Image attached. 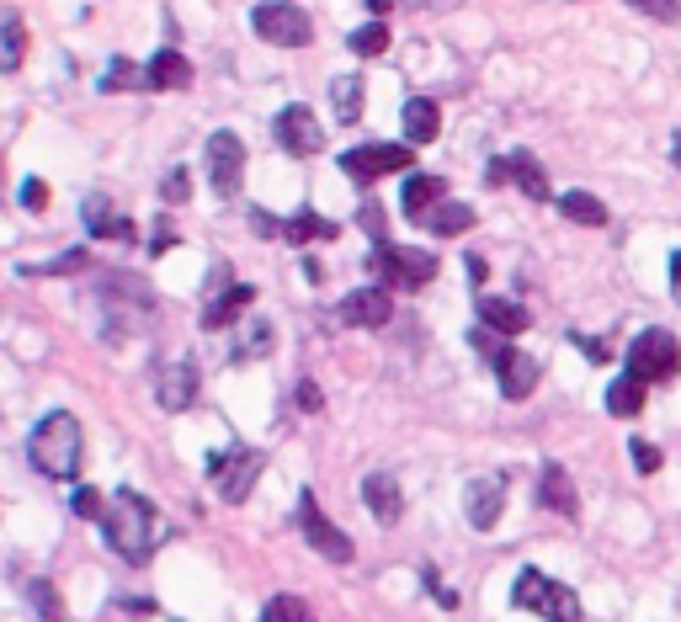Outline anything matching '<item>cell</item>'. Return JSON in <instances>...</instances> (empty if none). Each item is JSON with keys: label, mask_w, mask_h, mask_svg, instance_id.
I'll list each match as a JSON object with an SVG mask.
<instances>
[{"label": "cell", "mask_w": 681, "mask_h": 622, "mask_svg": "<svg viewBox=\"0 0 681 622\" xmlns=\"http://www.w3.org/2000/svg\"><path fill=\"white\" fill-rule=\"evenodd\" d=\"M463 505H468V526L490 532V526L501 522V511H506V478H474Z\"/></svg>", "instance_id": "e0dca14e"}, {"label": "cell", "mask_w": 681, "mask_h": 622, "mask_svg": "<svg viewBox=\"0 0 681 622\" xmlns=\"http://www.w3.org/2000/svg\"><path fill=\"white\" fill-rule=\"evenodd\" d=\"M352 53H363V59H378V53H389V27L384 22H363L352 38H346Z\"/></svg>", "instance_id": "1f68e13d"}, {"label": "cell", "mask_w": 681, "mask_h": 622, "mask_svg": "<svg viewBox=\"0 0 681 622\" xmlns=\"http://www.w3.org/2000/svg\"><path fill=\"white\" fill-rule=\"evenodd\" d=\"M389 319H394L389 287H357V293L340 298V325H352V330H384Z\"/></svg>", "instance_id": "4fadbf2b"}, {"label": "cell", "mask_w": 681, "mask_h": 622, "mask_svg": "<svg viewBox=\"0 0 681 622\" xmlns=\"http://www.w3.org/2000/svg\"><path fill=\"white\" fill-rule=\"evenodd\" d=\"M373 271L394 287H426L437 277V256L415 245H373Z\"/></svg>", "instance_id": "8992f818"}, {"label": "cell", "mask_w": 681, "mask_h": 622, "mask_svg": "<svg viewBox=\"0 0 681 622\" xmlns=\"http://www.w3.org/2000/svg\"><path fill=\"white\" fill-rule=\"evenodd\" d=\"M671 160H677V170H681V134H677V144H671Z\"/></svg>", "instance_id": "c3c4849f"}, {"label": "cell", "mask_w": 681, "mask_h": 622, "mask_svg": "<svg viewBox=\"0 0 681 622\" xmlns=\"http://www.w3.org/2000/svg\"><path fill=\"white\" fill-rule=\"evenodd\" d=\"M363 501H367V511H373L384 526L399 522V505H405V501H399V484H394L389 474H367L363 478Z\"/></svg>", "instance_id": "484cf974"}, {"label": "cell", "mask_w": 681, "mask_h": 622, "mask_svg": "<svg viewBox=\"0 0 681 622\" xmlns=\"http://www.w3.org/2000/svg\"><path fill=\"white\" fill-rule=\"evenodd\" d=\"M27 457H32V468L49 478H75L80 474V463H86V436H80V421H75L70 409H53L43 415L32 436H27Z\"/></svg>", "instance_id": "6da1fadb"}, {"label": "cell", "mask_w": 681, "mask_h": 622, "mask_svg": "<svg viewBox=\"0 0 681 622\" xmlns=\"http://www.w3.org/2000/svg\"><path fill=\"white\" fill-rule=\"evenodd\" d=\"M426 591H432V601H437V606H447V612H453V606H458V596H453V591H447V585H442L437 574H426Z\"/></svg>", "instance_id": "ee69618b"}, {"label": "cell", "mask_w": 681, "mask_h": 622, "mask_svg": "<svg viewBox=\"0 0 681 622\" xmlns=\"http://www.w3.org/2000/svg\"><path fill=\"white\" fill-rule=\"evenodd\" d=\"M575 346H581L591 362H608V346H602V340H591V335H575Z\"/></svg>", "instance_id": "f6af8a7d"}, {"label": "cell", "mask_w": 681, "mask_h": 622, "mask_svg": "<svg viewBox=\"0 0 681 622\" xmlns=\"http://www.w3.org/2000/svg\"><path fill=\"white\" fill-rule=\"evenodd\" d=\"M511 606L537 612L543 622H585L575 591H570V585H560L554 574H543V570H522L516 580H511Z\"/></svg>", "instance_id": "3957f363"}, {"label": "cell", "mask_w": 681, "mask_h": 622, "mask_svg": "<svg viewBox=\"0 0 681 622\" xmlns=\"http://www.w3.org/2000/svg\"><path fill=\"white\" fill-rule=\"evenodd\" d=\"M411 144H357V149H346L340 155V170L352 176V181H378V176H411Z\"/></svg>", "instance_id": "52a82bcc"}, {"label": "cell", "mask_w": 681, "mask_h": 622, "mask_svg": "<svg viewBox=\"0 0 681 622\" xmlns=\"http://www.w3.org/2000/svg\"><path fill=\"white\" fill-rule=\"evenodd\" d=\"M70 505H75V516H86V522H101V511H107V495H101V490H86V484H80V490L70 495Z\"/></svg>", "instance_id": "74e56055"}, {"label": "cell", "mask_w": 681, "mask_h": 622, "mask_svg": "<svg viewBox=\"0 0 681 622\" xmlns=\"http://www.w3.org/2000/svg\"><path fill=\"white\" fill-rule=\"evenodd\" d=\"M442 197H447V181L442 176H405V191H399V208H405V218H421L426 208H437Z\"/></svg>", "instance_id": "d4e9b609"}, {"label": "cell", "mask_w": 681, "mask_h": 622, "mask_svg": "<svg viewBox=\"0 0 681 622\" xmlns=\"http://www.w3.org/2000/svg\"><path fill=\"white\" fill-rule=\"evenodd\" d=\"M187 86H193V65L176 48H160L145 65V91H187Z\"/></svg>", "instance_id": "44dd1931"}, {"label": "cell", "mask_w": 681, "mask_h": 622, "mask_svg": "<svg viewBox=\"0 0 681 622\" xmlns=\"http://www.w3.org/2000/svg\"><path fill=\"white\" fill-rule=\"evenodd\" d=\"M298 409H304V415H319V409H325V394H319L315 383H298Z\"/></svg>", "instance_id": "b9f144b4"}, {"label": "cell", "mask_w": 681, "mask_h": 622, "mask_svg": "<svg viewBox=\"0 0 681 622\" xmlns=\"http://www.w3.org/2000/svg\"><path fill=\"white\" fill-rule=\"evenodd\" d=\"M27 596H32V606H38V618H43V622L65 618V606H59V596H53L49 580H27Z\"/></svg>", "instance_id": "d590c367"}, {"label": "cell", "mask_w": 681, "mask_h": 622, "mask_svg": "<svg viewBox=\"0 0 681 622\" xmlns=\"http://www.w3.org/2000/svg\"><path fill=\"white\" fill-rule=\"evenodd\" d=\"M250 224H256V235H267V239H288V245H315V239H336V235H340V224H336V218H319L315 208H304V214H293V218L256 214Z\"/></svg>", "instance_id": "30bf717a"}, {"label": "cell", "mask_w": 681, "mask_h": 622, "mask_svg": "<svg viewBox=\"0 0 681 622\" xmlns=\"http://www.w3.org/2000/svg\"><path fill=\"white\" fill-rule=\"evenodd\" d=\"M367 224V235L378 239V245H384V214H378V203H363V214H357Z\"/></svg>", "instance_id": "7bdbcfd3"}, {"label": "cell", "mask_w": 681, "mask_h": 622, "mask_svg": "<svg viewBox=\"0 0 681 622\" xmlns=\"http://www.w3.org/2000/svg\"><path fill=\"white\" fill-rule=\"evenodd\" d=\"M101 91H145V70L134 59H112L101 75Z\"/></svg>", "instance_id": "d6a6232c"}, {"label": "cell", "mask_w": 681, "mask_h": 622, "mask_svg": "<svg viewBox=\"0 0 681 622\" xmlns=\"http://www.w3.org/2000/svg\"><path fill=\"white\" fill-rule=\"evenodd\" d=\"M22 208L27 214H43V208H49V187H43L38 176H27L22 181Z\"/></svg>", "instance_id": "60d3db41"}, {"label": "cell", "mask_w": 681, "mask_h": 622, "mask_svg": "<svg viewBox=\"0 0 681 622\" xmlns=\"http://www.w3.org/2000/svg\"><path fill=\"white\" fill-rule=\"evenodd\" d=\"M399 128H405V144H432L442 134V107L432 96H411L399 107Z\"/></svg>", "instance_id": "ffe728a7"}, {"label": "cell", "mask_w": 681, "mask_h": 622, "mask_svg": "<svg viewBox=\"0 0 681 622\" xmlns=\"http://www.w3.org/2000/svg\"><path fill=\"white\" fill-rule=\"evenodd\" d=\"M208 181H214L219 197H235V191H240V181H245V144H240V134H229V128L208 134Z\"/></svg>", "instance_id": "8fae6325"}, {"label": "cell", "mask_w": 681, "mask_h": 622, "mask_svg": "<svg viewBox=\"0 0 681 622\" xmlns=\"http://www.w3.org/2000/svg\"><path fill=\"white\" fill-rule=\"evenodd\" d=\"M415 224H421V229H432V235H468V229H474V208H468V203H447V197H442L437 208H426V214L415 218Z\"/></svg>", "instance_id": "cb8c5ba5"}, {"label": "cell", "mask_w": 681, "mask_h": 622, "mask_svg": "<svg viewBox=\"0 0 681 622\" xmlns=\"http://www.w3.org/2000/svg\"><path fill=\"white\" fill-rule=\"evenodd\" d=\"M363 101H367L363 75H336V80H330V107H336L340 122H357V118H363Z\"/></svg>", "instance_id": "f546056e"}, {"label": "cell", "mask_w": 681, "mask_h": 622, "mask_svg": "<svg viewBox=\"0 0 681 622\" xmlns=\"http://www.w3.org/2000/svg\"><path fill=\"white\" fill-rule=\"evenodd\" d=\"M623 373H633L639 383H671L681 373V346L671 330H644L633 335L629 357H623Z\"/></svg>", "instance_id": "5b68a950"}, {"label": "cell", "mask_w": 681, "mask_h": 622, "mask_svg": "<svg viewBox=\"0 0 681 622\" xmlns=\"http://www.w3.org/2000/svg\"><path fill=\"white\" fill-rule=\"evenodd\" d=\"M644 388L650 383H639L633 373H618L608 388V409L618 415V421H633V415H644Z\"/></svg>", "instance_id": "f1b7e54d"}, {"label": "cell", "mask_w": 681, "mask_h": 622, "mask_svg": "<svg viewBox=\"0 0 681 622\" xmlns=\"http://www.w3.org/2000/svg\"><path fill=\"white\" fill-rule=\"evenodd\" d=\"M101 532L122 564H145L149 549H155V505L139 490H118L101 511Z\"/></svg>", "instance_id": "7a4b0ae2"}, {"label": "cell", "mask_w": 681, "mask_h": 622, "mask_svg": "<svg viewBox=\"0 0 681 622\" xmlns=\"http://www.w3.org/2000/svg\"><path fill=\"white\" fill-rule=\"evenodd\" d=\"M671 298H677V304H681V250H677V256H671Z\"/></svg>", "instance_id": "7dc6e473"}, {"label": "cell", "mask_w": 681, "mask_h": 622, "mask_svg": "<svg viewBox=\"0 0 681 622\" xmlns=\"http://www.w3.org/2000/svg\"><path fill=\"white\" fill-rule=\"evenodd\" d=\"M560 214L570 218V224L602 229V224H608V203H602V197H591V191H564V197H560Z\"/></svg>", "instance_id": "4dcf8cb0"}, {"label": "cell", "mask_w": 681, "mask_h": 622, "mask_svg": "<svg viewBox=\"0 0 681 622\" xmlns=\"http://www.w3.org/2000/svg\"><path fill=\"white\" fill-rule=\"evenodd\" d=\"M629 453H633V468H639V474H655V468H660V447H655V442L633 436V442H629Z\"/></svg>", "instance_id": "f35d334b"}, {"label": "cell", "mask_w": 681, "mask_h": 622, "mask_svg": "<svg viewBox=\"0 0 681 622\" xmlns=\"http://www.w3.org/2000/svg\"><path fill=\"white\" fill-rule=\"evenodd\" d=\"M160 197H166L170 208H181V203H193V170H166V181H160Z\"/></svg>", "instance_id": "8d00e7d4"}, {"label": "cell", "mask_w": 681, "mask_h": 622, "mask_svg": "<svg viewBox=\"0 0 681 622\" xmlns=\"http://www.w3.org/2000/svg\"><path fill=\"white\" fill-rule=\"evenodd\" d=\"M485 181L490 187H516L522 197H533V203H549V170L537 166L527 149H511V155H501V160H490L485 166Z\"/></svg>", "instance_id": "9c48e42d"}, {"label": "cell", "mask_w": 681, "mask_h": 622, "mask_svg": "<svg viewBox=\"0 0 681 622\" xmlns=\"http://www.w3.org/2000/svg\"><path fill=\"white\" fill-rule=\"evenodd\" d=\"M277 352V325L272 319H240L235 325V352H229V362L235 367H250V362H261Z\"/></svg>", "instance_id": "ac0fdd59"}, {"label": "cell", "mask_w": 681, "mask_h": 622, "mask_svg": "<svg viewBox=\"0 0 681 622\" xmlns=\"http://www.w3.org/2000/svg\"><path fill=\"white\" fill-rule=\"evenodd\" d=\"M170 245H176V235H170V229H155V239H149V256H166Z\"/></svg>", "instance_id": "bcb514c9"}, {"label": "cell", "mask_w": 681, "mask_h": 622, "mask_svg": "<svg viewBox=\"0 0 681 622\" xmlns=\"http://www.w3.org/2000/svg\"><path fill=\"white\" fill-rule=\"evenodd\" d=\"M27 59V22L22 11H0V75L22 70Z\"/></svg>", "instance_id": "4316f807"}, {"label": "cell", "mask_w": 681, "mask_h": 622, "mask_svg": "<svg viewBox=\"0 0 681 622\" xmlns=\"http://www.w3.org/2000/svg\"><path fill=\"white\" fill-rule=\"evenodd\" d=\"M537 501L549 505L554 516H575V511H581L575 478L564 474V463H543V474H537Z\"/></svg>", "instance_id": "d6986e66"}, {"label": "cell", "mask_w": 681, "mask_h": 622, "mask_svg": "<svg viewBox=\"0 0 681 622\" xmlns=\"http://www.w3.org/2000/svg\"><path fill=\"white\" fill-rule=\"evenodd\" d=\"M250 27H256V38L272 43V48H309L315 43L309 11L293 6V0H261V6L250 11Z\"/></svg>", "instance_id": "277c9868"}, {"label": "cell", "mask_w": 681, "mask_h": 622, "mask_svg": "<svg viewBox=\"0 0 681 622\" xmlns=\"http://www.w3.org/2000/svg\"><path fill=\"white\" fill-rule=\"evenodd\" d=\"M155 399H160V409H193V399H197V362H187V357H176V362H166L160 367V378H155Z\"/></svg>", "instance_id": "5bb4252c"}, {"label": "cell", "mask_w": 681, "mask_h": 622, "mask_svg": "<svg viewBox=\"0 0 681 622\" xmlns=\"http://www.w3.org/2000/svg\"><path fill=\"white\" fill-rule=\"evenodd\" d=\"M80 214H86V229H91L97 239H107V235H112V239H134V235H139L128 218L112 214V203H107L101 191H97V197H86V208H80Z\"/></svg>", "instance_id": "83f0119b"}, {"label": "cell", "mask_w": 681, "mask_h": 622, "mask_svg": "<svg viewBox=\"0 0 681 622\" xmlns=\"http://www.w3.org/2000/svg\"><path fill=\"white\" fill-rule=\"evenodd\" d=\"M261 622H315V612L304 596H272L261 606Z\"/></svg>", "instance_id": "836d02e7"}, {"label": "cell", "mask_w": 681, "mask_h": 622, "mask_svg": "<svg viewBox=\"0 0 681 622\" xmlns=\"http://www.w3.org/2000/svg\"><path fill=\"white\" fill-rule=\"evenodd\" d=\"M250 304H256V287H250V283H240V287L229 283L219 298L203 309V330H229V325H240V314L250 309Z\"/></svg>", "instance_id": "7402d4cb"}, {"label": "cell", "mask_w": 681, "mask_h": 622, "mask_svg": "<svg viewBox=\"0 0 681 622\" xmlns=\"http://www.w3.org/2000/svg\"><path fill=\"white\" fill-rule=\"evenodd\" d=\"M495 383H501V394L506 399H527L537 388V362L527 352H511V346H495Z\"/></svg>", "instance_id": "9a60e30c"}, {"label": "cell", "mask_w": 681, "mask_h": 622, "mask_svg": "<svg viewBox=\"0 0 681 622\" xmlns=\"http://www.w3.org/2000/svg\"><path fill=\"white\" fill-rule=\"evenodd\" d=\"M298 526H304V537H309V549H315L319 559H330V564H352V559H357V543L319 511V501L309 490H304V501H298Z\"/></svg>", "instance_id": "ba28073f"}, {"label": "cell", "mask_w": 681, "mask_h": 622, "mask_svg": "<svg viewBox=\"0 0 681 622\" xmlns=\"http://www.w3.org/2000/svg\"><path fill=\"white\" fill-rule=\"evenodd\" d=\"M219 468V495L229 505H240L250 490H256V478H261V468H267V457L261 453H250V447H240L235 453V463H214Z\"/></svg>", "instance_id": "2e32d148"}, {"label": "cell", "mask_w": 681, "mask_h": 622, "mask_svg": "<svg viewBox=\"0 0 681 622\" xmlns=\"http://www.w3.org/2000/svg\"><path fill=\"white\" fill-rule=\"evenodd\" d=\"M633 11H644V17H655V22H677L681 17V0H629Z\"/></svg>", "instance_id": "ab89813d"}, {"label": "cell", "mask_w": 681, "mask_h": 622, "mask_svg": "<svg viewBox=\"0 0 681 622\" xmlns=\"http://www.w3.org/2000/svg\"><path fill=\"white\" fill-rule=\"evenodd\" d=\"M277 144L288 149V155H319L325 149V128H319L315 107H304V101H293V107H283L277 112Z\"/></svg>", "instance_id": "7c38bea8"}, {"label": "cell", "mask_w": 681, "mask_h": 622, "mask_svg": "<svg viewBox=\"0 0 681 622\" xmlns=\"http://www.w3.org/2000/svg\"><path fill=\"white\" fill-rule=\"evenodd\" d=\"M70 271H86V250H70V256H53V261L22 266V277H70Z\"/></svg>", "instance_id": "e575fe53"}, {"label": "cell", "mask_w": 681, "mask_h": 622, "mask_svg": "<svg viewBox=\"0 0 681 622\" xmlns=\"http://www.w3.org/2000/svg\"><path fill=\"white\" fill-rule=\"evenodd\" d=\"M480 319H485L495 335H522L527 325H533L516 298H495V293H480Z\"/></svg>", "instance_id": "603a6c76"}]
</instances>
